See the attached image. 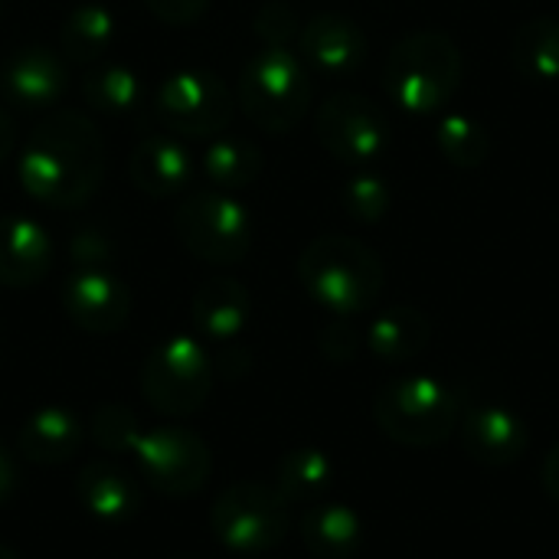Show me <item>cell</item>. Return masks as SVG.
<instances>
[{"label": "cell", "mask_w": 559, "mask_h": 559, "mask_svg": "<svg viewBox=\"0 0 559 559\" xmlns=\"http://www.w3.org/2000/svg\"><path fill=\"white\" fill-rule=\"evenodd\" d=\"M134 455L147 485L167 498H183L200 491L213 472L206 442L197 432L177 426L144 432L134 445Z\"/></svg>", "instance_id": "8fae6325"}, {"label": "cell", "mask_w": 559, "mask_h": 559, "mask_svg": "<svg viewBox=\"0 0 559 559\" xmlns=\"http://www.w3.org/2000/svg\"><path fill=\"white\" fill-rule=\"evenodd\" d=\"M0 559H20V557H16L7 544H0Z\"/></svg>", "instance_id": "d590c367"}, {"label": "cell", "mask_w": 559, "mask_h": 559, "mask_svg": "<svg viewBox=\"0 0 559 559\" xmlns=\"http://www.w3.org/2000/svg\"><path fill=\"white\" fill-rule=\"evenodd\" d=\"M0 16H3V0H0Z\"/></svg>", "instance_id": "8d00e7d4"}, {"label": "cell", "mask_w": 559, "mask_h": 559, "mask_svg": "<svg viewBox=\"0 0 559 559\" xmlns=\"http://www.w3.org/2000/svg\"><path fill=\"white\" fill-rule=\"evenodd\" d=\"M255 33L265 39V46H285L295 33H298V20L295 10L285 3H265L255 16Z\"/></svg>", "instance_id": "4dcf8cb0"}, {"label": "cell", "mask_w": 559, "mask_h": 559, "mask_svg": "<svg viewBox=\"0 0 559 559\" xmlns=\"http://www.w3.org/2000/svg\"><path fill=\"white\" fill-rule=\"evenodd\" d=\"M16 488V468H13V459L7 455V449L0 445V504L13 495Z\"/></svg>", "instance_id": "836d02e7"}, {"label": "cell", "mask_w": 559, "mask_h": 559, "mask_svg": "<svg viewBox=\"0 0 559 559\" xmlns=\"http://www.w3.org/2000/svg\"><path fill=\"white\" fill-rule=\"evenodd\" d=\"M436 144L442 157L462 170H475L491 157V134L472 115H445L436 128Z\"/></svg>", "instance_id": "83f0119b"}, {"label": "cell", "mask_w": 559, "mask_h": 559, "mask_svg": "<svg viewBox=\"0 0 559 559\" xmlns=\"http://www.w3.org/2000/svg\"><path fill=\"white\" fill-rule=\"evenodd\" d=\"M82 95L95 111L128 115L141 105V79L121 62H105L82 79Z\"/></svg>", "instance_id": "4316f807"}, {"label": "cell", "mask_w": 559, "mask_h": 559, "mask_svg": "<svg viewBox=\"0 0 559 559\" xmlns=\"http://www.w3.org/2000/svg\"><path fill=\"white\" fill-rule=\"evenodd\" d=\"M66 92V66L46 46H23L0 62V95L10 105L39 111L52 108Z\"/></svg>", "instance_id": "9a60e30c"}, {"label": "cell", "mask_w": 559, "mask_h": 559, "mask_svg": "<svg viewBox=\"0 0 559 559\" xmlns=\"http://www.w3.org/2000/svg\"><path fill=\"white\" fill-rule=\"evenodd\" d=\"M301 62L328 79H344L357 72L367 59L364 29L341 13H318L298 29Z\"/></svg>", "instance_id": "5bb4252c"}, {"label": "cell", "mask_w": 559, "mask_h": 559, "mask_svg": "<svg viewBox=\"0 0 559 559\" xmlns=\"http://www.w3.org/2000/svg\"><path fill=\"white\" fill-rule=\"evenodd\" d=\"M82 445V423L66 406H46L23 423L20 452L33 465H62Z\"/></svg>", "instance_id": "44dd1931"}, {"label": "cell", "mask_w": 559, "mask_h": 559, "mask_svg": "<svg viewBox=\"0 0 559 559\" xmlns=\"http://www.w3.org/2000/svg\"><path fill=\"white\" fill-rule=\"evenodd\" d=\"M16 170L36 203L56 210L82 206L102 183L105 141L82 111L52 108L29 131Z\"/></svg>", "instance_id": "6da1fadb"}, {"label": "cell", "mask_w": 559, "mask_h": 559, "mask_svg": "<svg viewBox=\"0 0 559 559\" xmlns=\"http://www.w3.org/2000/svg\"><path fill=\"white\" fill-rule=\"evenodd\" d=\"M210 527L226 550L262 554L285 540L288 504L265 485L239 481L216 498Z\"/></svg>", "instance_id": "9c48e42d"}, {"label": "cell", "mask_w": 559, "mask_h": 559, "mask_svg": "<svg viewBox=\"0 0 559 559\" xmlns=\"http://www.w3.org/2000/svg\"><path fill=\"white\" fill-rule=\"evenodd\" d=\"M141 393L164 416H190L213 393V360L193 337H167L141 367Z\"/></svg>", "instance_id": "52a82bcc"}, {"label": "cell", "mask_w": 559, "mask_h": 559, "mask_svg": "<svg viewBox=\"0 0 559 559\" xmlns=\"http://www.w3.org/2000/svg\"><path fill=\"white\" fill-rule=\"evenodd\" d=\"M544 491L559 504V442L550 449V455L544 462Z\"/></svg>", "instance_id": "d6a6232c"}, {"label": "cell", "mask_w": 559, "mask_h": 559, "mask_svg": "<svg viewBox=\"0 0 559 559\" xmlns=\"http://www.w3.org/2000/svg\"><path fill=\"white\" fill-rule=\"evenodd\" d=\"M298 282L311 301L337 318L364 314L383 292L380 255L350 236H318L298 255Z\"/></svg>", "instance_id": "7a4b0ae2"}, {"label": "cell", "mask_w": 559, "mask_h": 559, "mask_svg": "<svg viewBox=\"0 0 559 559\" xmlns=\"http://www.w3.org/2000/svg\"><path fill=\"white\" fill-rule=\"evenodd\" d=\"M62 308L88 334H115L131 314V292L105 265H75L62 285Z\"/></svg>", "instance_id": "7c38bea8"}, {"label": "cell", "mask_w": 559, "mask_h": 559, "mask_svg": "<svg viewBox=\"0 0 559 559\" xmlns=\"http://www.w3.org/2000/svg\"><path fill=\"white\" fill-rule=\"evenodd\" d=\"M13 144H16V124H13V118L0 108V164L10 157Z\"/></svg>", "instance_id": "e575fe53"}, {"label": "cell", "mask_w": 559, "mask_h": 559, "mask_svg": "<svg viewBox=\"0 0 559 559\" xmlns=\"http://www.w3.org/2000/svg\"><path fill=\"white\" fill-rule=\"evenodd\" d=\"M432 341V324L423 311L409 305L386 308L367 328V350L383 364H406L416 360Z\"/></svg>", "instance_id": "d6986e66"}, {"label": "cell", "mask_w": 559, "mask_h": 559, "mask_svg": "<svg viewBox=\"0 0 559 559\" xmlns=\"http://www.w3.org/2000/svg\"><path fill=\"white\" fill-rule=\"evenodd\" d=\"M462 85V52L442 29L406 33L386 56V92L409 115L442 111Z\"/></svg>", "instance_id": "3957f363"}, {"label": "cell", "mask_w": 559, "mask_h": 559, "mask_svg": "<svg viewBox=\"0 0 559 559\" xmlns=\"http://www.w3.org/2000/svg\"><path fill=\"white\" fill-rule=\"evenodd\" d=\"M321 147L341 164H373L390 147L386 111L360 92H334L314 118Z\"/></svg>", "instance_id": "30bf717a"}, {"label": "cell", "mask_w": 559, "mask_h": 559, "mask_svg": "<svg viewBox=\"0 0 559 559\" xmlns=\"http://www.w3.org/2000/svg\"><path fill=\"white\" fill-rule=\"evenodd\" d=\"M213 190H246L262 174V151L239 134H213L200 160Z\"/></svg>", "instance_id": "603a6c76"}, {"label": "cell", "mask_w": 559, "mask_h": 559, "mask_svg": "<svg viewBox=\"0 0 559 559\" xmlns=\"http://www.w3.org/2000/svg\"><path fill=\"white\" fill-rule=\"evenodd\" d=\"M344 210L357 219V223H380L390 210V187L383 177L377 174H357L344 183Z\"/></svg>", "instance_id": "f1b7e54d"}, {"label": "cell", "mask_w": 559, "mask_h": 559, "mask_svg": "<svg viewBox=\"0 0 559 559\" xmlns=\"http://www.w3.org/2000/svg\"><path fill=\"white\" fill-rule=\"evenodd\" d=\"M373 419L386 439L406 449H432L452 439L462 419L459 393L426 373L396 377L380 386L373 400Z\"/></svg>", "instance_id": "277c9868"}, {"label": "cell", "mask_w": 559, "mask_h": 559, "mask_svg": "<svg viewBox=\"0 0 559 559\" xmlns=\"http://www.w3.org/2000/svg\"><path fill=\"white\" fill-rule=\"evenodd\" d=\"M301 544L314 559H350L364 544V521L347 504H311L301 518Z\"/></svg>", "instance_id": "ffe728a7"}, {"label": "cell", "mask_w": 559, "mask_h": 559, "mask_svg": "<svg viewBox=\"0 0 559 559\" xmlns=\"http://www.w3.org/2000/svg\"><path fill=\"white\" fill-rule=\"evenodd\" d=\"M92 439L105 452H128V449H134L138 439H141L134 413L118 406V403L98 406V413L92 416Z\"/></svg>", "instance_id": "f546056e"}, {"label": "cell", "mask_w": 559, "mask_h": 559, "mask_svg": "<svg viewBox=\"0 0 559 559\" xmlns=\"http://www.w3.org/2000/svg\"><path fill=\"white\" fill-rule=\"evenodd\" d=\"M75 491H79L82 504L102 521H124L141 508V495H138L134 478H128L111 462H88L79 472Z\"/></svg>", "instance_id": "7402d4cb"}, {"label": "cell", "mask_w": 559, "mask_h": 559, "mask_svg": "<svg viewBox=\"0 0 559 559\" xmlns=\"http://www.w3.org/2000/svg\"><path fill=\"white\" fill-rule=\"evenodd\" d=\"M154 111L177 138H213L233 118V92L210 69H177L154 88Z\"/></svg>", "instance_id": "ba28073f"}, {"label": "cell", "mask_w": 559, "mask_h": 559, "mask_svg": "<svg viewBox=\"0 0 559 559\" xmlns=\"http://www.w3.org/2000/svg\"><path fill=\"white\" fill-rule=\"evenodd\" d=\"M52 269V239L46 226L23 213L0 216V285L33 288Z\"/></svg>", "instance_id": "2e32d148"}, {"label": "cell", "mask_w": 559, "mask_h": 559, "mask_svg": "<svg viewBox=\"0 0 559 559\" xmlns=\"http://www.w3.org/2000/svg\"><path fill=\"white\" fill-rule=\"evenodd\" d=\"M459 439L468 459L488 468H508L524 459L531 436L524 419L501 403H478L462 413Z\"/></svg>", "instance_id": "4fadbf2b"}, {"label": "cell", "mask_w": 559, "mask_h": 559, "mask_svg": "<svg viewBox=\"0 0 559 559\" xmlns=\"http://www.w3.org/2000/svg\"><path fill=\"white\" fill-rule=\"evenodd\" d=\"M193 324L210 341H233L242 334L252 314V298L236 278H210L197 288L190 305Z\"/></svg>", "instance_id": "ac0fdd59"}, {"label": "cell", "mask_w": 559, "mask_h": 559, "mask_svg": "<svg viewBox=\"0 0 559 559\" xmlns=\"http://www.w3.org/2000/svg\"><path fill=\"white\" fill-rule=\"evenodd\" d=\"M144 7L160 20V23H170V26H187V23H197L210 0H144Z\"/></svg>", "instance_id": "1f68e13d"}, {"label": "cell", "mask_w": 559, "mask_h": 559, "mask_svg": "<svg viewBox=\"0 0 559 559\" xmlns=\"http://www.w3.org/2000/svg\"><path fill=\"white\" fill-rule=\"evenodd\" d=\"M334 481V462L321 449H295L275 465L272 491L285 504H314L331 491Z\"/></svg>", "instance_id": "cb8c5ba5"}, {"label": "cell", "mask_w": 559, "mask_h": 559, "mask_svg": "<svg viewBox=\"0 0 559 559\" xmlns=\"http://www.w3.org/2000/svg\"><path fill=\"white\" fill-rule=\"evenodd\" d=\"M131 180L147 197H174L193 177V157L183 141L170 131L144 134L128 160Z\"/></svg>", "instance_id": "e0dca14e"}, {"label": "cell", "mask_w": 559, "mask_h": 559, "mask_svg": "<svg viewBox=\"0 0 559 559\" xmlns=\"http://www.w3.org/2000/svg\"><path fill=\"white\" fill-rule=\"evenodd\" d=\"M115 13L102 3H79L59 29V49L72 62H98L115 43Z\"/></svg>", "instance_id": "484cf974"}, {"label": "cell", "mask_w": 559, "mask_h": 559, "mask_svg": "<svg viewBox=\"0 0 559 559\" xmlns=\"http://www.w3.org/2000/svg\"><path fill=\"white\" fill-rule=\"evenodd\" d=\"M239 108L246 118L269 131L288 134L311 108V69L288 46H265L239 72Z\"/></svg>", "instance_id": "5b68a950"}, {"label": "cell", "mask_w": 559, "mask_h": 559, "mask_svg": "<svg viewBox=\"0 0 559 559\" xmlns=\"http://www.w3.org/2000/svg\"><path fill=\"white\" fill-rule=\"evenodd\" d=\"M511 62L514 69L537 85L559 82V20L557 16H534L518 26L511 39Z\"/></svg>", "instance_id": "d4e9b609"}, {"label": "cell", "mask_w": 559, "mask_h": 559, "mask_svg": "<svg viewBox=\"0 0 559 559\" xmlns=\"http://www.w3.org/2000/svg\"><path fill=\"white\" fill-rule=\"evenodd\" d=\"M177 236L190 255L210 265H236L252 249V216L226 190H197L174 213Z\"/></svg>", "instance_id": "8992f818"}]
</instances>
